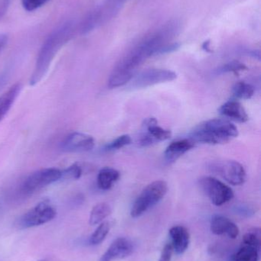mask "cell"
I'll return each instance as SVG.
<instances>
[{
    "label": "cell",
    "mask_w": 261,
    "mask_h": 261,
    "mask_svg": "<svg viewBox=\"0 0 261 261\" xmlns=\"http://www.w3.org/2000/svg\"><path fill=\"white\" fill-rule=\"evenodd\" d=\"M176 21H170L156 32L146 36L116 64L108 81L110 88H116L130 82L136 69L150 57L158 55L161 47L168 44L179 31Z\"/></svg>",
    "instance_id": "1"
},
{
    "label": "cell",
    "mask_w": 261,
    "mask_h": 261,
    "mask_svg": "<svg viewBox=\"0 0 261 261\" xmlns=\"http://www.w3.org/2000/svg\"><path fill=\"white\" fill-rule=\"evenodd\" d=\"M239 136L237 127L225 119H214L196 126L189 139L195 143L208 144H225Z\"/></svg>",
    "instance_id": "2"
},
{
    "label": "cell",
    "mask_w": 261,
    "mask_h": 261,
    "mask_svg": "<svg viewBox=\"0 0 261 261\" xmlns=\"http://www.w3.org/2000/svg\"><path fill=\"white\" fill-rule=\"evenodd\" d=\"M70 28L68 25L64 26L49 36L43 44L38 54L35 70L29 81L30 86L36 85L45 76L54 57L70 37Z\"/></svg>",
    "instance_id": "3"
},
{
    "label": "cell",
    "mask_w": 261,
    "mask_h": 261,
    "mask_svg": "<svg viewBox=\"0 0 261 261\" xmlns=\"http://www.w3.org/2000/svg\"><path fill=\"white\" fill-rule=\"evenodd\" d=\"M168 191V185L163 180H156L149 184L136 198L132 206L130 215L138 218L160 202Z\"/></svg>",
    "instance_id": "4"
},
{
    "label": "cell",
    "mask_w": 261,
    "mask_h": 261,
    "mask_svg": "<svg viewBox=\"0 0 261 261\" xmlns=\"http://www.w3.org/2000/svg\"><path fill=\"white\" fill-rule=\"evenodd\" d=\"M56 215L55 208L49 202L43 201L21 216L18 225L22 228L39 226L53 220Z\"/></svg>",
    "instance_id": "5"
},
{
    "label": "cell",
    "mask_w": 261,
    "mask_h": 261,
    "mask_svg": "<svg viewBox=\"0 0 261 261\" xmlns=\"http://www.w3.org/2000/svg\"><path fill=\"white\" fill-rule=\"evenodd\" d=\"M199 184L213 205L216 206L223 205L234 198V192L231 187L216 178L205 176L201 178Z\"/></svg>",
    "instance_id": "6"
},
{
    "label": "cell",
    "mask_w": 261,
    "mask_h": 261,
    "mask_svg": "<svg viewBox=\"0 0 261 261\" xmlns=\"http://www.w3.org/2000/svg\"><path fill=\"white\" fill-rule=\"evenodd\" d=\"M210 169L231 185H242L246 180V171L238 161H217L210 165Z\"/></svg>",
    "instance_id": "7"
},
{
    "label": "cell",
    "mask_w": 261,
    "mask_h": 261,
    "mask_svg": "<svg viewBox=\"0 0 261 261\" xmlns=\"http://www.w3.org/2000/svg\"><path fill=\"white\" fill-rule=\"evenodd\" d=\"M172 136L170 130L164 129L158 125L155 118H147L142 124V129L137 138L139 147H150L160 141H167Z\"/></svg>",
    "instance_id": "8"
},
{
    "label": "cell",
    "mask_w": 261,
    "mask_h": 261,
    "mask_svg": "<svg viewBox=\"0 0 261 261\" xmlns=\"http://www.w3.org/2000/svg\"><path fill=\"white\" fill-rule=\"evenodd\" d=\"M61 179V170L56 168H44L29 175L23 182L22 190L26 193H33Z\"/></svg>",
    "instance_id": "9"
},
{
    "label": "cell",
    "mask_w": 261,
    "mask_h": 261,
    "mask_svg": "<svg viewBox=\"0 0 261 261\" xmlns=\"http://www.w3.org/2000/svg\"><path fill=\"white\" fill-rule=\"evenodd\" d=\"M177 77L175 72L165 69H150L133 76L130 85L131 89H142L162 83L170 82Z\"/></svg>",
    "instance_id": "10"
},
{
    "label": "cell",
    "mask_w": 261,
    "mask_h": 261,
    "mask_svg": "<svg viewBox=\"0 0 261 261\" xmlns=\"http://www.w3.org/2000/svg\"><path fill=\"white\" fill-rule=\"evenodd\" d=\"M95 145L94 138L81 132H72L61 143V149L68 153H82L91 150Z\"/></svg>",
    "instance_id": "11"
},
{
    "label": "cell",
    "mask_w": 261,
    "mask_h": 261,
    "mask_svg": "<svg viewBox=\"0 0 261 261\" xmlns=\"http://www.w3.org/2000/svg\"><path fill=\"white\" fill-rule=\"evenodd\" d=\"M133 249L134 247L131 241L126 238H118L112 242L99 261H113L126 258L133 254Z\"/></svg>",
    "instance_id": "12"
},
{
    "label": "cell",
    "mask_w": 261,
    "mask_h": 261,
    "mask_svg": "<svg viewBox=\"0 0 261 261\" xmlns=\"http://www.w3.org/2000/svg\"><path fill=\"white\" fill-rule=\"evenodd\" d=\"M211 232L216 236L226 234L230 239H235L239 236V227L228 218L223 216H214L210 225Z\"/></svg>",
    "instance_id": "13"
},
{
    "label": "cell",
    "mask_w": 261,
    "mask_h": 261,
    "mask_svg": "<svg viewBox=\"0 0 261 261\" xmlns=\"http://www.w3.org/2000/svg\"><path fill=\"white\" fill-rule=\"evenodd\" d=\"M121 6L120 3H111L105 5L101 9H98L96 12H93L90 18L87 19L85 24L84 31L87 32L90 29H93L95 26L101 24L103 21H107V19L113 16L117 11L119 10V7Z\"/></svg>",
    "instance_id": "14"
},
{
    "label": "cell",
    "mask_w": 261,
    "mask_h": 261,
    "mask_svg": "<svg viewBox=\"0 0 261 261\" xmlns=\"http://www.w3.org/2000/svg\"><path fill=\"white\" fill-rule=\"evenodd\" d=\"M219 113L225 117L240 123L248 122L249 117L243 106L237 100H230L222 106Z\"/></svg>",
    "instance_id": "15"
},
{
    "label": "cell",
    "mask_w": 261,
    "mask_h": 261,
    "mask_svg": "<svg viewBox=\"0 0 261 261\" xmlns=\"http://www.w3.org/2000/svg\"><path fill=\"white\" fill-rule=\"evenodd\" d=\"M170 236L173 249L177 254H182L188 249L190 243V234L186 228L176 225L170 228Z\"/></svg>",
    "instance_id": "16"
},
{
    "label": "cell",
    "mask_w": 261,
    "mask_h": 261,
    "mask_svg": "<svg viewBox=\"0 0 261 261\" xmlns=\"http://www.w3.org/2000/svg\"><path fill=\"white\" fill-rule=\"evenodd\" d=\"M195 144L196 143L189 138L173 141L165 149L164 153L165 161L169 163L175 162L188 150L193 149Z\"/></svg>",
    "instance_id": "17"
},
{
    "label": "cell",
    "mask_w": 261,
    "mask_h": 261,
    "mask_svg": "<svg viewBox=\"0 0 261 261\" xmlns=\"http://www.w3.org/2000/svg\"><path fill=\"white\" fill-rule=\"evenodd\" d=\"M21 90V85L19 83L14 84L9 87L1 96H0V122L6 116L8 112L12 108L15 99L19 95Z\"/></svg>",
    "instance_id": "18"
},
{
    "label": "cell",
    "mask_w": 261,
    "mask_h": 261,
    "mask_svg": "<svg viewBox=\"0 0 261 261\" xmlns=\"http://www.w3.org/2000/svg\"><path fill=\"white\" fill-rule=\"evenodd\" d=\"M120 178L117 170L110 167H105L100 170L98 175V186L101 190H108Z\"/></svg>",
    "instance_id": "19"
},
{
    "label": "cell",
    "mask_w": 261,
    "mask_h": 261,
    "mask_svg": "<svg viewBox=\"0 0 261 261\" xmlns=\"http://www.w3.org/2000/svg\"><path fill=\"white\" fill-rule=\"evenodd\" d=\"M112 210L106 202L97 204L90 212L89 223L90 225H97L104 222L106 218L111 214Z\"/></svg>",
    "instance_id": "20"
},
{
    "label": "cell",
    "mask_w": 261,
    "mask_h": 261,
    "mask_svg": "<svg viewBox=\"0 0 261 261\" xmlns=\"http://www.w3.org/2000/svg\"><path fill=\"white\" fill-rule=\"evenodd\" d=\"M260 250L243 245L231 257V261H259Z\"/></svg>",
    "instance_id": "21"
},
{
    "label": "cell",
    "mask_w": 261,
    "mask_h": 261,
    "mask_svg": "<svg viewBox=\"0 0 261 261\" xmlns=\"http://www.w3.org/2000/svg\"><path fill=\"white\" fill-rule=\"evenodd\" d=\"M110 227L111 225L109 222H103L99 224V226L90 236L89 240L90 245H98L102 243L110 232Z\"/></svg>",
    "instance_id": "22"
},
{
    "label": "cell",
    "mask_w": 261,
    "mask_h": 261,
    "mask_svg": "<svg viewBox=\"0 0 261 261\" xmlns=\"http://www.w3.org/2000/svg\"><path fill=\"white\" fill-rule=\"evenodd\" d=\"M254 94V87L247 83L239 82L233 87V95L237 99H250Z\"/></svg>",
    "instance_id": "23"
},
{
    "label": "cell",
    "mask_w": 261,
    "mask_h": 261,
    "mask_svg": "<svg viewBox=\"0 0 261 261\" xmlns=\"http://www.w3.org/2000/svg\"><path fill=\"white\" fill-rule=\"evenodd\" d=\"M243 245L254 247L257 249H260V233L257 228L251 230L244 236L242 239Z\"/></svg>",
    "instance_id": "24"
},
{
    "label": "cell",
    "mask_w": 261,
    "mask_h": 261,
    "mask_svg": "<svg viewBox=\"0 0 261 261\" xmlns=\"http://www.w3.org/2000/svg\"><path fill=\"white\" fill-rule=\"evenodd\" d=\"M131 138H130V135H121V136L118 137L117 138L113 140L111 142L107 144L105 147H104V149L106 150H108V151L119 150V149L122 148V147H125V146L129 145L131 143Z\"/></svg>",
    "instance_id": "25"
},
{
    "label": "cell",
    "mask_w": 261,
    "mask_h": 261,
    "mask_svg": "<svg viewBox=\"0 0 261 261\" xmlns=\"http://www.w3.org/2000/svg\"><path fill=\"white\" fill-rule=\"evenodd\" d=\"M82 173L81 167L75 164L61 171V178L65 179H78L81 178Z\"/></svg>",
    "instance_id": "26"
},
{
    "label": "cell",
    "mask_w": 261,
    "mask_h": 261,
    "mask_svg": "<svg viewBox=\"0 0 261 261\" xmlns=\"http://www.w3.org/2000/svg\"><path fill=\"white\" fill-rule=\"evenodd\" d=\"M247 67L245 64L239 62L238 61H231V62L228 63L222 66V67L219 68L218 70L219 73H239V72L244 71L247 70Z\"/></svg>",
    "instance_id": "27"
},
{
    "label": "cell",
    "mask_w": 261,
    "mask_h": 261,
    "mask_svg": "<svg viewBox=\"0 0 261 261\" xmlns=\"http://www.w3.org/2000/svg\"><path fill=\"white\" fill-rule=\"evenodd\" d=\"M49 1V0H21V3H22L23 8L26 11L32 12L44 6Z\"/></svg>",
    "instance_id": "28"
},
{
    "label": "cell",
    "mask_w": 261,
    "mask_h": 261,
    "mask_svg": "<svg viewBox=\"0 0 261 261\" xmlns=\"http://www.w3.org/2000/svg\"><path fill=\"white\" fill-rule=\"evenodd\" d=\"M173 252H174V249L171 242L167 243L162 248L159 261H171Z\"/></svg>",
    "instance_id": "29"
},
{
    "label": "cell",
    "mask_w": 261,
    "mask_h": 261,
    "mask_svg": "<svg viewBox=\"0 0 261 261\" xmlns=\"http://www.w3.org/2000/svg\"><path fill=\"white\" fill-rule=\"evenodd\" d=\"M7 41L8 38L6 35H0V51L4 48Z\"/></svg>",
    "instance_id": "30"
},
{
    "label": "cell",
    "mask_w": 261,
    "mask_h": 261,
    "mask_svg": "<svg viewBox=\"0 0 261 261\" xmlns=\"http://www.w3.org/2000/svg\"><path fill=\"white\" fill-rule=\"evenodd\" d=\"M251 56H252L253 58H257V59H260V51L259 50H251V51L248 52Z\"/></svg>",
    "instance_id": "31"
},
{
    "label": "cell",
    "mask_w": 261,
    "mask_h": 261,
    "mask_svg": "<svg viewBox=\"0 0 261 261\" xmlns=\"http://www.w3.org/2000/svg\"><path fill=\"white\" fill-rule=\"evenodd\" d=\"M209 44V41H205V42L204 43L203 45H202V48H203L204 50H206V51H211V50H210Z\"/></svg>",
    "instance_id": "32"
},
{
    "label": "cell",
    "mask_w": 261,
    "mask_h": 261,
    "mask_svg": "<svg viewBox=\"0 0 261 261\" xmlns=\"http://www.w3.org/2000/svg\"><path fill=\"white\" fill-rule=\"evenodd\" d=\"M39 261H44V260H39Z\"/></svg>",
    "instance_id": "33"
}]
</instances>
